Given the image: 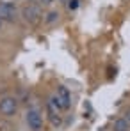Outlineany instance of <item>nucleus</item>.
Wrapping results in <instances>:
<instances>
[{"label": "nucleus", "instance_id": "nucleus-3", "mask_svg": "<svg viewBox=\"0 0 130 131\" xmlns=\"http://www.w3.org/2000/svg\"><path fill=\"white\" fill-rule=\"evenodd\" d=\"M61 112H63V108H61L57 97L52 96V97L46 101V115H48L52 126H59V124H61Z\"/></svg>", "mask_w": 130, "mask_h": 131}, {"label": "nucleus", "instance_id": "nucleus-8", "mask_svg": "<svg viewBox=\"0 0 130 131\" xmlns=\"http://www.w3.org/2000/svg\"><path fill=\"white\" fill-rule=\"evenodd\" d=\"M43 20H45L46 25H52V23H55L59 20V13H57V11H50L46 16H43Z\"/></svg>", "mask_w": 130, "mask_h": 131}, {"label": "nucleus", "instance_id": "nucleus-4", "mask_svg": "<svg viewBox=\"0 0 130 131\" xmlns=\"http://www.w3.org/2000/svg\"><path fill=\"white\" fill-rule=\"evenodd\" d=\"M22 16H23V20H25L27 23L36 25V23L43 18V13H41V7H39V5L29 4V5H25V7L22 9Z\"/></svg>", "mask_w": 130, "mask_h": 131}, {"label": "nucleus", "instance_id": "nucleus-5", "mask_svg": "<svg viewBox=\"0 0 130 131\" xmlns=\"http://www.w3.org/2000/svg\"><path fill=\"white\" fill-rule=\"evenodd\" d=\"M18 112V99L13 96H5L0 99V113L4 117H14Z\"/></svg>", "mask_w": 130, "mask_h": 131}, {"label": "nucleus", "instance_id": "nucleus-7", "mask_svg": "<svg viewBox=\"0 0 130 131\" xmlns=\"http://www.w3.org/2000/svg\"><path fill=\"white\" fill-rule=\"evenodd\" d=\"M112 131H130V122L125 117H118L112 122Z\"/></svg>", "mask_w": 130, "mask_h": 131}, {"label": "nucleus", "instance_id": "nucleus-6", "mask_svg": "<svg viewBox=\"0 0 130 131\" xmlns=\"http://www.w3.org/2000/svg\"><path fill=\"white\" fill-rule=\"evenodd\" d=\"M55 97H57V101H59V105H61V108L63 110H68L71 106V94H70V90L66 87H61L57 89V94H55Z\"/></svg>", "mask_w": 130, "mask_h": 131}, {"label": "nucleus", "instance_id": "nucleus-1", "mask_svg": "<svg viewBox=\"0 0 130 131\" xmlns=\"http://www.w3.org/2000/svg\"><path fill=\"white\" fill-rule=\"evenodd\" d=\"M18 16H20V11H18V7H16V4L5 2V0L0 2V20H2V21L13 23V21L18 20Z\"/></svg>", "mask_w": 130, "mask_h": 131}, {"label": "nucleus", "instance_id": "nucleus-12", "mask_svg": "<svg viewBox=\"0 0 130 131\" xmlns=\"http://www.w3.org/2000/svg\"><path fill=\"white\" fill-rule=\"evenodd\" d=\"M2 23H4V21H2V20H0V28H2Z\"/></svg>", "mask_w": 130, "mask_h": 131}, {"label": "nucleus", "instance_id": "nucleus-9", "mask_svg": "<svg viewBox=\"0 0 130 131\" xmlns=\"http://www.w3.org/2000/svg\"><path fill=\"white\" fill-rule=\"evenodd\" d=\"M79 5H80V0H68V2H66V7H68L70 11H75Z\"/></svg>", "mask_w": 130, "mask_h": 131}, {"label": "nucleus", "instance_id": "nucleus-2", "mask_svg": "<svg viewBox=\"0 0 130 131\" xmlns=\"http://www.w3.org/2000/svg\"><path fill=\"white\" fill-rule=\"evenodd\" d=\"M25 122L30 131H43V115L38 108H29L25 113Z\"/></svg>", "mask_w": 130, "mask_h": 131}, {"label": "nucleus", "instance_id": "nucleus-10", "mask_svg": "<svg viewBox=\"0 0 130 131\" xmlns=\"http://www.w3.org/2000/svg\"><path fill=\"white\" fill-rule=\"evenodd\" d=\"M57 0H39V4L41 5H52V4H55Z\"/></svg>", "mask_w": 130, "mask_h": 131}, {"label": "nucleus", "instance_id": "nucleus-11", "mask_svg": "<svg viewBox=\"0 0 130 131\" xmlns=\"http://www.w3.org/2000/svg\"><path fill=\"white\" fill-rule=\"evenodd\" d=\"M125 119H127V121H128V122H130V108L127 110V112H125Z\"/></svg>", "mask_w": 130, "mask_h": 131}]
</instances>
